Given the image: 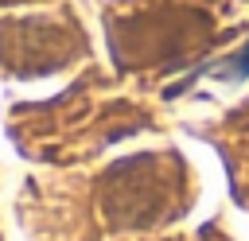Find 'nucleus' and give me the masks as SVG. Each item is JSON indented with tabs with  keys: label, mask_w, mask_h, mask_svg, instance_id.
<instances>
[{
	"label": "nucleus",
	"mask_w": 249,
	"mask_h": 241,
	"mask_svg": "<svg viewBox=\"0 0 249 241\" xmlns=\"http://www.w3.org/2000/svg\"><path fill=\"white\" fill-rule=\"evenodd\" d=\"M214 74H218V78H249V47H245L237 58H230L226 66H218Z\"/></svg>",
	"instance_id": "nucleus-1"
}]
</instances>
